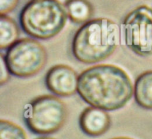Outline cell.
I'll return each mask as SVG.
<instances>
[{"label":"cell","instance_id":"obj_14","mask_svg":"<svg viewBox=\"0 0 152 139\" xmlns=\"http://www.w3.org/2000/svg\"><path fill=\"white\" fill-rule=\"evenodd\" d=\"M20 0H0V14L7 15L16 9Z\"/></svg>","mask_w":152,"mask_h":139},{"label":"cell","instance_id":"obj_7","mask_svg":"<svg viewBox=\"0 0 152 139\" xmlns=\"http://www.w3.org/2000/svg\"><path fill=\"white\" fill-rule=\"evenodd\" d=\"M79 74L71 66L58 64L49 68L45 77L47 89L59 97L75 95L78 88Z\"/></svg>","mask_w":152,"mask_h":139},{"label":"cell","instance_id":"obj_5","mask_svg":"<svg viewBox=\"0 0 152 139\" xmlns=\"http://www.w3.org/2000/svg\"><path fill=\"white\" fill-rule=\"evenodd\" d=\"M4 58L11 75L28 78L45 68L48 61V52L38 40L26 37L19 39L8 48Z\"/></svg>","mask_w":152,"mask_h":139},{"label":"cell","instance_id":"obj_2","mask_svg":"<svg viewBox=\"0 0 152 139\" xmlns=\"http://www.w3.org/2000/svg\"><path fill=\"white\" fill-rule=\"evenodd\" d=\"M121 38L120 26L107 18H96L77 31L71 44L75 59L84 64L98 63L115 52Z\"/></svg>","mask_w":152,"mask_h":139},{"label":"cell","instance_id":"obj_13","mask_svg":"<svg viewBox=\"0 0 152 139\" xmlns=\"http://www.w3.org/2000/svg\"><path fill=\"white\" fill-rule=\"evenodd\" d=\"M10 74H11L6 64L4 56L1 53L0 54V84L1 86L8 82V80H10Z\"/></svg>","mask_w":152,"mask_h":139},{"label":"cell","instance_id":"obj_1","mask_svg":"<svg viewBox=\"0 0 152 139\" xmlns=\"http://www.w3.org/2000/svg\"><path fill=\"white\" fill-rule=\"evenodd\" d=\"M77 93L91 107L107 112L116 111L132 99L134 86L123 68L111 64H99L79 74Z\"/></svg>","mask_w":152,"mask_h":139},{"label":"cell","instance_id":"obj_9","mask_svg":"<svg viewBox=\"0 0 152 139\" xmlns=\"http://www.w3.org/2000/svg\"><path fill=\"white\" fill-rule=\"evenodd\" d=\"M134 97L140 107L152 110V70L144 71L136 79L134 86Z\"/></svg>","mask_w":152,"mask_h":139},{"label":"cell","instance_id":"obj_11","mask_svg":"<svg viewBox=\"0 0 152 139\" xmlns=\"http://www.w3.org/2000/svg\"><path fill=\"white\" fill-rule=\"evenodd\" d=\"M20 30L16 21L7 15L0 16V49L10 48L19 40Z\"/></svg>","mask_w":152,"mask_h":139},{"label":"cell","instance_id":"obj_16","mask_svg":"<svg viewBox=\"0 0 152 139\" xmlns=\"http://www.w3.org/2000/svg\"><path fill=\"white\" fill-rule=\"evenodd\" d=\"M36 139H56V138H50V137H41V138H36Z\"/></svg>","mask_w":152,"mask_h":139},{"label":"cell","instance_id":"obj_12","mask_svg":"<svg viewBox=\"0 0 152 139\" xmlns=\"http://www.w3.org/2000/svg\"><path fill=\"white\" fill-rule=\"evenodd\" d=\"M0 139H28L25 131L13 122L0 121Z\"/></svg>","mask_w":152,"mask_h":139},{"label":"cell","instance_id":"obj_6","mask_svg":"<svg viewBox=\"0 0 152 139\" xmlns=\"http://www.w3.org/2000/svg\"><path fill=\"white\" fill-rule=\"evenodd\" d=\"M121 40L138 56H152V9L140 5L128 13L120 25Z\"/></svg>","mask_w":152,"mask_h":139},{"label":"cell","instance_id":"obj_3","mask_svg":"<svg viewBox=\"0 0 152 139\" xmlns=\"http://www.w3.org/2000/svg\"><path fill=\"white\" fill-rule=\"evenodd\" d=\"M68 19L65 5L59 0H31L19 14V23L24 32L41 40L58 35Z\"/></svg>","mask_w":152,"mask_h":139},{"label":"cell","instance_id":"obj_4","mask_svg":"<svg viewBox=\"0 0 152 139\" xmlns=\"http://www.w3.org/2000/svg\"><path fill=\"white\" fill-rule=\"evenodd\" d=\"M67 105L59 97L44 95L37 97L26 104L23 119L27 127L36 135L56 133L66 123Z\"/></svg>","mask_w":152,"mask_h":139},{"label":"cell","instance_id":"obj_15","mask_svg":"<svg viewBox=\"0 0 152 139\" xmlns=\"http://www.w3.org/2000/svg\"><path fill=\"white\" fill-rule=\"evenodd\" d=\"M111 139H134V138H129V137H116V138H113Z\"/></svg>","mask_w":152,"mask_h":139},{"label":"cell","instance_id":"obj_8","mask_svg":"<svg viewBox=\"0 0 152 139\" xmlns=\"http://www.w3.org/2000/svg\"><path fill=\"white\" fill-rule=\"evenodd\" d=\"M79 125L83 133L90 137H99L108 131L111 118L108 113L102 109L88 107L81 113Z\"/></svg>","mask_w":152,"mask_h":139},{"label":"cell","instance_id":"obj_10","mask_svg":"<svg viewBox=\"0 0 152 139\" xmlns=\"http://www.w3.org/2000/svg\"><path fill=\"white\" fill-rule=\"evenodd\" d=\"M64 5L68 19L73 23L84 25L91 20L94 7L88 0H65Z\"/></svg>","mask_w":152,"mask_h":139}]
</instances>
